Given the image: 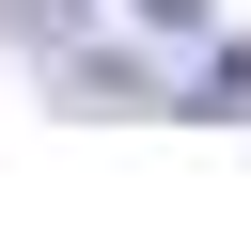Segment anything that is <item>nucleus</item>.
Wrapping results in <instances>:
<instances>
[{"instance_id": "nucleus-3", "label": "nucleus", "mask_w": 251, "mask_h": 251, "mask_svg": "<svg viewBox=\"0 0 251 251\" xmlns=\"http://www.w3.org/2000/svg\"><path fill=\"white\" fill-rule=\"evenodd\" d=\"M16 16H31V31H78V0H16Z\"/></svg>"}, {"instance_id": "nucleus-2", "label": "nucleus", "mask_w": 251, "mask_h": 251, "mask_svg": "<svg viewBox=\"0 0 251 251\" xmlns=\"http://www.w3.org/2000/svg\"><path fill=\"white\" fill-rule=\"evenodd\" d=\"M141 16H157V31H204V0H141Z\"/></svg>"}, {"instance_id": "nucleus-1", "label": "nucleus", "mask_w": 251, "mask_h": 251, "mask_svg": "<svg viewBox=\"0 0 251 251\" xmlns=\"http://www.w3.org/2000/svg\"><path fill=\"white\" fill-rule=\"evenodd\" d=\"M204 110H220V126H251V47H220V63H204Z\"/></svg>"}]
</instances>
